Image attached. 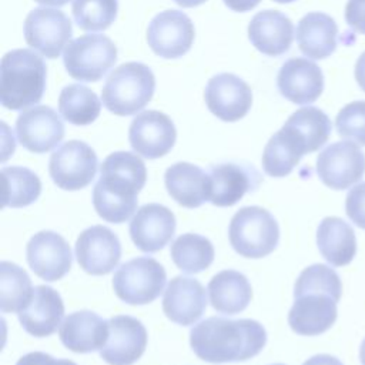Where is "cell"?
<instances>
[{
	"mask_svg": "<svg viewBox=\"0 0 365 365\" xmlns=\"http://www.w3.org/2000/svg\"><path fill=\"white\" fill-rule=\"evenodd\" d=\"M345 20L352 30L365 34V0H348L345 6Z\"/></svg>",
	"mask_w": 365,
	"mask_h": 365,
	"instance_id": "ab89813d",
	"label": "cell"
},
{
	"mask_svg": "<svg viewBox=\"0 0 365 365\" xmlns=\"http://www.w3.org/2000/svg\"><path fill=\"white\" fill-rule=\"evenodd\" d=\"M31 279L27 272L14 262L0 264V309L1 312H19L33 295Z\"/></svg>",
	"mask_w": 365,
	"mask_h": 365,
	"instance_id": "836d02e7",
	"label": "cell"
},
{
	"mask_svg": "<svg viewBox=\"0 0 365 365\" xmlns=\"http://www.w3.org/2000/svg\"><path fill=\"white\" fill-rule=\"evenodd\" d=\"M26 257L31 271L46 279H61L71 268V250L68 242L54 231L34 234L26 247Z\"/></svg>",
	"mask_w": 365,
	"mask_h": 365,
	"instance_id": "e0dca14e",
	"label": "cell"
},
{
	"mask_svg": "<svg viewBox=\"0 0 365 365\" xmlns=\"http://www.w3.org/2000/svg\"><path fill=\"white\" fill-rule=\"evenodd\" d=\"M230 244L235 252L245 258H262L278 245L279 227L274 215L262 207L240 208L228 227Z\"/></svg>",
	"mask_w": 365,
	"mask_h": 365,
	"instance_id": "5b68a950",
	"label": "cell"
},
{
	"mask_svg": "<svg viewBox=\"0 0 365 365\" xmlns=\"http://www.w3.org/2000/svg\"><path fill=\"white\" fill-rule=\"evenodd\" d=\"M277 3H291V1H295V0H274Z\"/></svg>",
	"mask_w": 365,
	"mask_h": 365,
	"instance_id": "c3c4849f",
	"label": "cell"
},
{
	"mask_svg": "<svg viewBox=\"0 0 365 365\" xmlns=\"http://www.w3.org/2000/svg\"><path fill=\"white\" fill-rule=\"evenodd\" d=\"M207 308L205 288L200 281L190 277H174L163 297L165 317L178 325H192Z\"/></svg>",
	"mask_w": 365,
	"mask_h": 365,
	"instance_id": "7402d4cb",
	"label": "cell"
},
{
	"mask_svg": "<svg viewBox=\"0 0 365 365\" xmlns=\"http://www.w3.org/2000/svg\"><path fill=\"white\" fill-rule=\"evenodd\" d=\"M97 165V154L87 143L70 140L51 154L48 173L58 188L76 191L94 180Z\"/></svg>",
	"mask_w": 365,
	"mask_h": 365,
	"instance_id": "ba28073f",
	"label": "cell"
},
{
	"mask_svg": "<svg viewBox=\"0 0 365 365\" xmlns=\"http://www.w3.org/2000/svg\"><path fill=\"white\" fill-rule=\"evenodd\" d=\"M165 281V269L157 259L137 257L117 268L113 277V288L121 301L131 305H144L160 297Z\"/></svg>",
	"mask_w": 365,
	"mask_h": 365,
	"instance_id": "8992f818",
	"label": "cell"
},
{
	"mask_svg": "<svg viewBox=\"0 0 365 365\" xmlns=\"http://www.w3.org/2000/svg\"><path fill=\"white\" fill-rule=\"evenodd\" d=\"M108 339L100 356L108 365H133L147 346V329L141 321L130 315H115L108 319Z\"/></svg>",
	"mask_w": 365,
	"mask_h": 365,
	"instance_id": "ac0fdd59",
	"label": "cell"
},
{
	"mask_svg": "<svg viewBox=\"0 0 365 365\" xmlns=\"http://www.w3.org/2000/svg\"><path fill=\"white\" fill-rule=\"evenodd\" d=\"M175 217L165 205L151 202L140 207L130 222V237L144 252L163 250L175 232Z\"/></svg>",
	"mask_w": 365,
	"mask_h": 365,
	"instance_id": "ffe728a7",
	"label": "cell"
},
{
	"mask_svg": "<svg viewBox=\"0 0 365 365\" xmlns=\"http://www.w3.org/2000/svg\"><path fill=\"white\" fill-rule=\"evenodd\" d=\"M44 60L29 48L7 51L0 66V100L9 110H23L38 103L46 90Z\"/></svg>",
	"mask_w": 365,
	"mask_h": 365,
	"instance_id": "3957f363",
	"label": "cell"
},
{
	"mask_svg": "<svg viewBox=\"0 0 365 365\" xmlns=\"http://www.w3.org/2000/svg\"><path fill=\"white\" fill-rule=\"evenodd\" d=\"M294 304L288 312L291 329L304 336H315L328 331L336 321L338 299L328 292L305 289L294 292Z\"/></svg>",
	"mask_w": 365,
	"mask_h": 365,
	"instance_id": "7c38bea8",
	"label": "cell"
},
{
	"mask_svg": "<svg viewBox=\"0 0 365 365\" xmlns=\"http://www.w3.org/2000/svg\"><path fill=\"white\" fill-rule=\"evenodd\" d=\"M76 258L87 274L106 275L117 267L121 258L120 240L107 227L86 228L76 241Z\"/></svg>",
	"mask_w": 365,
	"mask_h": 365,
	"instance_id": "2e32d148",
	"label": "cell"
},
{
	"mask_svg": "<svg viewBox=\"0 0 365 365\" xmlns=\"http://www.w3.org/2000/svg\"><path fill=\"white\" fill-rule=\"evenodd\" d=\"M177 131L173 120L157 110H147L134 117L128 130L133 150L144 158L165 155L175 144Z\"/></svg>",
	"mask_w": 365,
	"mask_h": 365,
	"instance_id": "4fadbf2b",
	"label": "cell"
},
{
	"mask_svg": "<svg viewBox=\"0 0 365 365\" xmlns=\"http://www.w3.org/2000/svg\"><path fill=\"white\" fill-rule=\"evenodd\" d=\"M319 180L332 190H346L365 174V154L352 141H336L325 147L317 158Z\"/></svg>",
	"mask_w": 365,
	"mask_h": 365,
	"instance_id": "9c48e42d",
	"label": "cell"
},
{
	"mask_svg": "<svg viewBox=\"0 0 365 365\" xmlns=\"http://www.w3.org/2000/svg\"><path fill=\"white\" fill-rule=\"evenodd\" d=\"M302 365H344L338 358L328 354H318L307 359Z\"/></svg>",
	"mask_w": 365,
	"mask_h": 365,
	"instance_id": "7bdbcfd3",
	"label": "cell"
},
{
	"mask_svg": "<svg viewBox=\"0 0 365 365\" xmlns=\"http://www.w3.org/2000/svg\"><path fill=\"white\" fill-rule=\"evenodd\" d=\"M355 80L365 91V51L358 57L355 63Z\"/></svg>",
	"mask_w": 365,
	"mask_h": 365,
	"instance_id": "ee69618b",
	"label": "cell"
},
{
	"mask_svg": "<svg viewBox=\"0 0 365 365\" xmlns=\"http://www.w3.org/2000/svg\"><path fill=\"white\" fill-rule=\"evenodd\" d=\"M40 4H44V6H54V7H61L64 4H67L70 0H34Z\"/></svg>",
	"mask_w": 365,
	"mask_h": 365,
	"instance_id": "bcb514c9",
	"label": "cell"
},
{
	"mask_svg": "<svg viewBox=\"0 0 365 365\" xmlns=\"http://www.w3.org/2000/svg\"><path fill=\"white\" fill-rule=\"evenodd\" d=\"M267 344V331L255 319L210 317L190 331L194 354L211 364L241 362L258 355Z\"/></svg>",
	"mask_w": 365,
	"mask_h": 365,
	"instance_id": "6da1fadb",
	"label": "cell"
},
{
	"mask_svg": "<svg viewBox=\"0 0 365 365\" xmlns=\"http://www.w3.org/2000/svg\"><path fill=\"white\" fill-rule=\"evenodd\" d=\"M208 175L210 202L217 207H231L237 204L261 182V175L254 167L231 161L211 165Z\"/></svg>",
	"mask_w": 365,
	"mask_h": 365,
	"instance_id": "d6986e66",
	"label": "cell"
},
{
	"mask_svg": "<svg viewBox=\"0 0 365 365\" xmlns=\"http://www.w3.org/2000/svg\"><path fill=\"white\" fill-rule=\"evenodd\" d=\"M295 36L302 54L312 60H322L336 48L338 26L329 14L311 11L298 21Z\"/></svg>",
	"mask_w": 365,
	"mask_h": 365,
	"instance_id": "4316f807",
	"label": "cell"
},
{
	"mask_svg": "<svg viewBox=\"0 0 365 365\" xmlns=\"http://www.w3.org/2000/svg\"><path fill=\"white\" fill-rule=\"evenodd\" d=\"M117 0H73L71 4L74 21L86 31L108 29L117 17Z\"/></svg>",
	"mask_w": 365,
	"mask_h": 365,
	"instance_id": "d590c367",
	"label": "cell"
},
{
	"mask_svg": "<svg viewBox=\"0 0 365 365\" xmlns=\"http://www.w3.org/2000/svg\"><path fill=\"white\" fill-rule=\"evenodd\" d=\"M359 361L362 365H365V338L361 344V348H359Z\"/></svg>",
	"mask_w": 365,
	"mask_h": 365,
	"instance_id": "7dc6e473",
	"label": "cell"
},
{
	"mask_svg": "<svg viewBox=\"0 0 365 365\" xmlns=\"http://www.w3.org/2000/svg\"><path fill=\"white\" fill-rule=\"evenodd\" d=\"M71 34L70 19L57 9H34L24 21L26 43L47 58H57L70 43Z\"/></svg>",
	"mask_w": 365,
	"mask_h": 365,
	"instance_id": "30bf717a",
	"label": "cell"
},
{
	"mask_svg": "<svg viewBox=\"0 0 365 365\" xmlns=\"http://www.w3.org/2000/svg\"><path fill=\"white\" fill-rule=\"evenodd\" d=\"M321 255L334 267L348 265L356 254V237L352 227L339 217H325L317 230Z\"/></svg>",
	"mask_w": 365,
	"mask_h": 365,
	"instance_id": "f546056e",
	"label": "cell"
},
{
	"mask_svg": "<svg viewBox=\"0 0 365 365\" xmlns=\"http://www.w3.org/2000/svg\"><path fill=\"white\" fill-rule=\"evenodd\" d=\"M335 127L341 137L365 145V101H352L344 106L336 114Z\"/></svg>",
	"mask_w": 365,
	"mask_h": 365,
	"instance_id": "74e56055",
	"label": "cell"
},
{
	"mask_svg": "<svg viewBox=\"0 0 365 365\" xmlns=\"http://www.w3.org/2000/svg\"><path fill=\"white\" fill-rule=\"evenodd\" d=\"M144 161L130 151H115L106 157L100 178L93 190L97 214L113 224L127 221L137 210V195L145 185Z\"/></svg>",
	"mask_w": 365,
	"mask_h": 365,
	"instance_id": "7a4b0ae2",
	"label": "cell"
},
{
	"mask_svg": "<svg viewBox=\"0 0 365 365\" xmlns=\"http://www.w3.org/2000/svg\"><path fill=\"white\" fill-rule=\"evenodd\" d=\"M204 98L208 110L222 121L241 120L251 108L252 91L250 86L232 73L211 77L205 86Z\"/></svg>",
	"mask_w": 365,
	"mask_h": 365,
	"instance_id": "5bb4252c",
	"label": "cell"
},
{
	"mask_svg": "<svg viewBox=\"0 0 365 365\" xmlns=\"http://www.w3.org/2000/svg\"><path fill=\"white\" fill-rule=\"evenodd\" d=\"M110 325L93 311H76L66 317L58 329L61 344L77 354L103 349L108 339Z\"/></svg>",
	"mask_w": 365,
	"mask_h": 365,
	"instance_id": "cb8c5ba5",
	"label": "cell"
},
{
	"mask_svg": "<svg viewBox=\"0 0 365 365\" xmlns=\"http://www.w3.org/2000/svg\"><path fill=\"white\" fill-rule=\"evenodd\" d=\"M308 154L302 137L289 125L284 124L267 143L262 153V168L271 177H285Z\"/></svg>",
	"mask_w": 365,
	"mask_h": 365,
	"instance_id": "83f0119b",
	"label": "cell"
},
{
	"mask_svg": "<svg viewBox=\"0 0 365 365\" xmlns=\"http://www.w3.org/2000/svg\"><path fill=\"white\" fill-rule=\"evenodd\" d=\"M305 289H317L324 291L335 297L338 301L342 295V284L339 275L329 267L324 264H314L302 269L299 277L295 281L294 292L305 291Z\"/></svg>",
	"mask_w": 365,
	"mask_h": 365,
	"instance_id": "8d00e7d4",
	"label": "cell"
},
{
	"mask_svg": "<svg viewBox=\"0 0 365 365\" xmlns=\"http://www.w3.org/2000/svg\"><path fill=\"white\" fill-rule=\"evenodd\" d=\"M164 182L168 194L185 208H198L210 201V175L191 163H175L167 168Z\"/></svg>",
	"mask_w": 365,
	"mask_h": 365,
	"instance_id": "484cf974",
	"label": "cell"
},
{
	"mask_svg": "<svg viewBox=\"0 0 365 365\" xmlns=\"http://www.w3.org/2000/svg\"><path fill=\"white\" fill-rule=\"evenodd\" d=\"M248 38L259 53L277 57L289 50L294 40V24L278 10H262L251 19Z\"/></svg>",
	"mask_w": 365,
	"mask_h": 365,
	"instance_id": "d4e9b609",
	"label": "cell"
},
{
	"mask_svg": "<svg viewBox=\"0 0 365 365\" xmlns=\"http://www.w3.org/2000/svg\"><path fill=\"white\" fill-rule=\"evenodd\" d=\"M195 36L191 19L180 10H164L153 17L147 29L150 48L163 58L182 57Z\"/></svg>",
	"mask_w": 365,
	"mask_h": 365,
	"instance_id": "8fae6325",
	"label": "cell"
},
{
	"mask_svg": "<svg viewBox=\"0 0 365 365\" xmlns=\"http://www.w3.org/2000/svg\"><path fill=\"white\" fill-rule=\"evenodd\" d=\"M210 302L220 314L235 315L244 311L252 298L248 278L235 269H224L215 274L207 287Z\"/></svg>",
	"mask_w": 365,
	"mask_h": 365,
	"instance_id": "f1b7e54d",
	"label": "cell"
},
{
	"mask_svg": "<svg viewBox=\"0 0 365 365\" xmlns=\"http://www.w3.org/2000/svg\"><path fill=\"white\" fill-rule=\"evenodd\" d=\"M174 264L187 274H197L207 269L214 261L212 242L200 234H181L171 244L170 250Z\"/></svg>",
	"mask_w": 365,
	"mask_h": 365,
	"instance_id": "1f68e13d",
	"label": "cell"
},
{
	"mask_svg": "<svg viewBox=\"0 0 365 365\" xmlns=\"http://www.w3.org/2000/svg\"><path fill=\"white\" fill-rule=\"evenodd\" d=\"M277 86L281 96L291 103L309 104L324 90V74L314 61L304 57H292L279 68Z\"/></svg>",
	"mask_w": 365,
	"mask_h": 365,
	"instance_id": "44dd1931",
	"label": "cell"
},
{
	"mask_svg": "<svg viewBox=\"0 0 365 365\" xmlns=\"http://www.w3.org/2000/svg\"><path fill=\"white\" fill-rule=\"evenodd\" d=\"M155 77L148 66L128 61L114 68L101 91L104 107L115 115H133L153 98Z\"/></svg>",
	"mask_w": 365,
	"mask_h": 365,
	"instance_id": "277c9868",
	"label": "cell"
},
{
	"mask_svg": "<svg viewBox=\"0 0 365 365\" xmlns=\"http://www.w3.org/2000/svg\"><path fill=\"white\" fill-rule=\"evenodd\" d=\"M23 329L37 338L50 336L64 317V304L60 294L47 285H37L27 305L17 312Z\"/></svg>",
	"mask_w": 365,
	"mask_h": 365,
	"instance_id": "603a6c76",
	"label": "cell"
},
{
	"mask_svg": "<svg viewBox=\"0 0 365 365\" xmlns=\"http://www.w3.org/2000/svg\"><path fill=\"white\" fill-rule=\"evenodd\" d=\"M345 212L356 227L365 230V182H359L348 191Z\"/></svg>",
	"mask_w": 365,
	"mask_h": 365,
	"instance_id": "f35d334b",
	"label": "cell"
},
{
	"mask_svg": "<svg viewBox=\"0 0 365 365\" xmlns=\"http://www.w3.org/2000/svg\"><path fill=\"white\" fill-rule=\"evenodd\" d=\"M272 365H284V364H272Z\"/></svg>",
	"mask_w": 365,
	"mask_h": 365,
	"instance_id": "681fc988",
	"label": "cell"
},
{
	"mask_svg": "<svg viewBox=\"0 0 365 365\" xmlns=\"http://www.w3.org/2000/svg\"><path fill=\"white\" fill-rule=\"evenodd\" d=\"M174 1L181 7H195L205 3L207 0H174Z\"/></svg>",
	"mask_w": 365,
	"mask_h": 365,
	"instance_id": "f6af8a7d",
	"label": "cell"
},
{
	"mask_svg": "<svg viewBox=\"0 0 365 365\" xmlns=\"http://www.w3.org/2000/svg\"><path fill=\"white\" fill-rule=\"evenodd\" d=\"M101 101L94 91L78 83L66 86L58 96V111L74 125H87L97 120Z\"/></svg>",
	"mask_w": 365,
	"mask_h": 365,
	"instance_id": "4dcf8cb0",
	"label": "cell"
},
{
	"mask_svg": "<svg viewBox=\"0 0 365 365\" xmlns=\"http://www.w3.org/2000/svg\"><path fill=\"white\" fill-rule=\"evenodd\" d=\"M16 365H77V364L70 359H66V358L57 359V358L51 356L50 354L34 351V352H29V354L23 355L17 361Z\"/></svg>",
	"mask_w": 365,
	"mask_h": 365,
	"instance_id": "60d3db41",
	"label": "cell"
},
{
	"mask_svg": "<svg viewBox=\"0 0 365 365\" xmlns=\"http://www.w3.org/2000/svg\"><path fill=\"white\" fill-rule=\"evenodd\" d=\"M3 205L21 208L33 204L41 192V181L36 173L26 167H3Z\"/></svg>",
	"mask_w": 365,
	"mask_h": 365,
	"instance_id": "d6a6232c",
	"label": "cell"
},
{
	"mask_svg": "<svg viewBox=\"0 0 365 365\" xmlns=\"http://www.w3.org/2000/svg\"><path fill=\"white\" fill-rule=\"evenodd\" d=\"M117 47L104 34H84L71 40L63 54L67 73L78 81H98L115 64Z\"/></svg>",
	"mask_w": 365,
	"mask_h": 365,
	"instance_id": "52a82bcc",
	"label": "cell"
},
{
	"mask_svg": "<svg viewBox=\"0 0 365 365\" xmlns=\"http://www.w3.org/2000/svg\"><path fill=\"white\" fill-rule=\"evenodd\" d=\"M259 1L261 0H224L225 6L228 9H231L232 11H240V13L252 10L255 6L259 4Z\"/></svg>",
	"mask_w": 365,
	"mask_h": 365,
	"instance_id": "b9f144b4",
	"label": "cell"
},
{
	"mask_svg": "<svg viewBox=\"0 0 365 365\" xmlns=\"http://www.w3.org/2000/svg\"><path fill=\"white\" fill-rule=\"evenodd\" d=\"M305 141L308 153L319 150L329 138L332 124L329 117L318 107H302L292 113L285 121Z\"/></svg>",
	"mask_w": 365,
	"mask_h": 365,
	"instance_id": "e575fe53",
	"label": "cell"
},
{
	"mask_svg": "<svg viewBox=\"0 0 365 365\" xmlns=\"http://www.w3.org/2000/svg\"><path fill=\"white\" fill-rule=\"evenodd\" d=\"M16 133L26 150L43 154L60 144L64 137V124L51 107L34 106L17 117Z\"/></svg>",
	"mask_w": 365,
	"mask_h": 365,
	"instance_id": "9a60e30c",
	"label": "cell"
}]
</instances>
